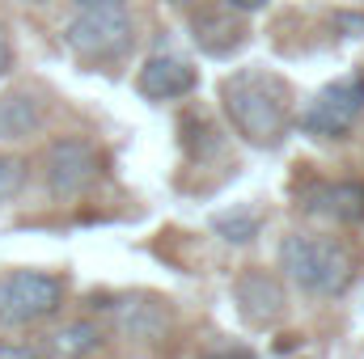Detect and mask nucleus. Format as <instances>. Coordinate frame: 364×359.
Wrapping results in <instances>:
<instances>
[{"mask_svg":"<svg viewBox=\"0 0 364 359\" xmlns=\"http://www.w3.org/2000/svg\"><path fill=\"white\" fill-rule=\"evenodd\" d=\"M225 114L233 118L237 136L255 148H275L288 131V89L272 72H237L225 81Z\"/></svg>","mask_w":364,"mask_h":359,"instance_id":"obj_1","label":"nucleus"},{"mask_svg":"<svg viewBox=\"0 0 364 359\" xmlns=\"http://www.w3.org/2000/svg\"><path fill=\"white\" fill-rule=\"evenodd\" d=\"M279 267L309 296H339L352 279V254L331 237L292 233L279 245Z\"/></svg>","mask_w":364,"mask_h":359,"instance_id":"obj_2","label":"nucleus"},{"mask_svg":"<svg viewBox=\"0 0 364 359\" xmlns=\"http://www.w3.org/2000/svg\"><path fill=\"white\" fill-rule=\"evenodd\" d=\"M132 13L123 0H85L73 21H68V47L90 60V64H110L132 51Z\"/></svg>","mask_w":364,"mask_h":359,"instance_id":"obj_3","label":"nucleus"},{"mask_svg":"<svg viewBox=\"0 0 364 359\" xmlns=\"http://www.w3.org/2000/svg\"><path fill=\"white\" fill-rule=\"evenodd\" d=\"M64 300V283L47 270H9L0 275V326L17 330V326H34L43 317H51Z\"/></svg>","mask_w":364,"mask_h":359,"instance_id":"obj_4","label":"nucleus"},{"mask_svg":"<svg viewBox=\"0 0 364 359\" xmlns=\"http://www.w3.org/2000/svg\"><path fill=\"white\" fill-rule=\"evenodd\" d=\"M360 110H364V72L339 77V81H331V85H322L314 93V101L301 114V131L314 136V140H339V136L352 131Z\"/></svg>","mask_w":364,"mask_h":359,"instance_id":"obj_5","label":"nucleus"},{"mask_svg":"<svg viewBox=\"0 0 364 359\" xmlns=\"http://www.w3.org/2000/svg\"><path fill=\"white\" fill-rule=\"evenodd\" d=\"M97 170H102V157L90 140L81 136H60L47 144V182L55 194H85L93 182H97Z\"/></svg>","mask_w":364,"mask_h":359,"instance_id":"obj_6","label":"nucleus"},{"mask_svg":"<svg viewBox=\"0 0 364 359\" xmlns=\"http://www.w3.org/2000/svg\"><path fill=\"white\" fill-rule=\"evenodd\" d=\"M136 89L144 93L149 101H174V97L195 89V68L186 60H178V55H153L144 64Z\"/></svg>","mask_w":364,"mask_h":359,"instance_id":"obj_7","label":"nucleus"},{"mask_svg":"<svg viewBox=\"0 0 364 359\" xmlns=\"http://www.w3.org/2000/svg\"><path fill=\"white\" fill-rule=\"evenodd\" d=\"M233 296H237V309H242V317L250 326H272L275 317L284 313V287L275 283L272 275H259V270L242 275Z\"/></svg>","mask_w":364,"mask_h":359,"instance_id":"obj_8","label":"nucleus"},{"mask_svg":"<svg viewBox=\"0 0 364 359\" xmlns=\"http://www.w3.org/2000/svg\"><path fill=\"white\" fill-rule=\"evenodd\" d=\"M314 216L322 220H339V224H356L364 220V186L360 182H326L309 194L305 203Z\"/></svg>","mask_w":364,"mask_h":359,"instance_id":"obj_9","label":"nucleus"},{"mask_svg":"<svg viewBox=\"0 0 364 359\" xmlns=\"http://www.w3.org/2000/svg\"><path fill=\"white\" fill-rule=\"evenodd\" d=\"M43 127V101L34 89L0 93V140H30Z\"/></svg>","mask_w":364,"mask_h":359,"instance_id":"obj_10","label":"nucleus"},{"mask_svg":"<svg viewBox=\"0 0 364 359\" xmlns=\"http://www.w3.org/2000/svg\"><path fill=\"white\" fill-rule=\"evenodd\" d=\"M119 326L136 338H157V334H166L170 313L157 300H127V304H119Z\"/></svg>","mask_w":364,"mask_h":359,"instance_id":"obj_11","label":"nucleus"},{"mask_svg":"<svg viewBox=\"0 0 364 359\" xmlns=\"http://www.w3.org/2000/svg\"><path fill=\"white\" fill-rule=\"evenodd\" d=\"M102 347V334H97V326L93 321H73V326H64L60 334H55V351L68 359H81V355H93Z\"/></svg>","mask_w":364,"mask_h":359,"instance_id":"obj_12","label":"nucleus"},{"mask_svg":"<svg viewBox=\"0 0 364 359\" xmlns=\"http://www.w3.org/2000/svg\"><path fill=\"white\" fill-rule=\"evenodd\" d=\"M212 228H216L225 241L246 245V241H255V233H259V216H250V207H233V211H220V216L212 220Z\"/></svg>","mask_w":364,"mask_h":359,"instance_id":"obj_13","label":"nucleus"},{"mask_svg":"<svg viewBox=\"0 0 364 359\" xmlns=\"http://www.w3.org/2000/svg\"><path fill=\"white\" fill-rule=\"evenodd\" d=\"M26 186V161L21 157H0V203L13 199Z\"/></svg>","mask_w":364,"mask_h":359,"instance_id":"obj_14","label":"nucleus"},{"mask_svg":"<svg viewBox=\"0 0 364 359\" xmlns=\"http://www.w3.org/2000/svg\"><path fill=\"white\" fill-rule=\"evenodd\" d=\"M0 359H43V355L26 343H0Z\"/></svg>","mask_w":364,"mask_h":359,"instance_id":"obj_15","label":"nucleus"},{"mask_svg":"<svg viewBox=\"0 0 364 359\" xmlns=\"http://www.w3.org/2000/svg\"><path fill=\"white\" fill-rule=\"evenodd\" d=\"M9 60H13V51H9V34H4V26H0V77L9 72Z\"/></svg>","mask_w":364,"mask_h":359,"instance_id":"obj_16","label":"nucleus"},{"mask_svg":"<svg viewBox=\"0 0 364 359\" xmlns=\"http://www.w3.org/2000/svg\"><path fill=\"white\" fill-rule=\"evenodd\" d=\"M229 9H242V13H255V9H263L267 0H225Z\"/></svg>","mask_w":364,"mask_h":359,"instance_id":"obj_17","label":"nucleus"},{"mask_svg":"<svg viewBox=\"0 0 364 359\" xmlns=\"http://www.w3.org/2000/svg\"><path fill=\"white\" fill-rule=\"evenodd\" d=\"M220 359H250L246 351H229V355H220Z\"/></svg>","mask_w":364,"mask_h":359,"instance_id":"obj_18","label":"nucleus"},{"mask_svg":"<svg viewBox=\"0 0 364 359\" xmlns=\"http://www.w3.org/2000/svg\"><path fill=\"white\" fill-rule=\"evenodd\" d=\"M174 4H186V0H174Z\"/></svg>","mask_w":364,"mask_h":359,"instance_id":"obj_19","label":"nucleus"}]
</instances>
